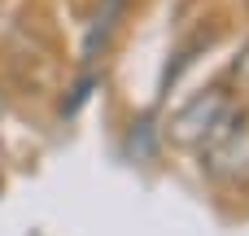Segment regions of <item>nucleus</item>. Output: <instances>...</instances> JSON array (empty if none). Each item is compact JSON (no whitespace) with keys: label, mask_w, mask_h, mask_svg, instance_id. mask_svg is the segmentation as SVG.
<instances>
[{"label":"nucleus","mask_w":249,"mask_h":236,"mask_svg":"<svg viewBox=\"0 0 249 236\" xmlns=\"http://www.w3.org/2000/svg\"><path fill=\"white\" fill-rule=\"evenodd\" d=\"M228 79H232V88H228V92H232V96H245V101H249V39L241 44V53H236V61H232V74H228Z\"/></svg>","instance_id":"obj_3"},{"label":"nucleus","mask_w":249,"mask_h":236,"mask_svg":"<svg viewBox=\"0 0 249 236\" xmlns=\"http://www.w3.org/2000/svg\"><path fill=\"white\" fill-rule=\"evenodd\" d=\"M232 109H236V96H232L228 88H206V92H197L188 105H179V109L166 118V140L179 145V149H201V145L228 123Z\"/></svg>","instance_id":"obj_2"},{"label":"nucleus","mask_w":249,"mask_h":236,"mask_svg":"<svg viewBox=\"0 0 249 236\" xmlns=\"http://www.w3.org/2000/svg\"><path fill=\"white\" fill-rule=\"evenodd\" d=\"M201 171L223 188H249V105H236L228 123L201 145Z\"/></svg>","instance_id":"obj_1"},{"label":"nucleus","mask_w":249,"mask_h":236,"mask_svg":"<svg viewBox=\"0 0 249 236\" xmlns=\"http://www.w3.org/2000/svg\"><path fill=\"white\" fill-rule=\"evenodd\" d=\"M245 9H249V0H245Z\"/></svg>","instance_id":"obj_4"}]
</instances>
